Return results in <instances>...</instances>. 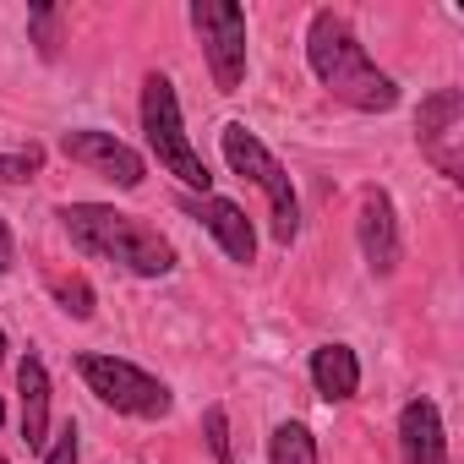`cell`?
I'll return each instance as SVG.
<instances>
[{"label":"cell","mask_w":464,"mask_h":464,"mask_svg":"<svg viewBox=\"0 0 464 464\" xmlns=\"http://www.w3.org/2000/svg\"><path fill=\"white\" fill-rule=\"evenodd\" d=\"M306 61H312L317 82L334 99H344V104H355L366 115H382V110L399 104V82L372 66L366 44L355 39V28L339 12H317L312 17V28H306Z\"/></svg>","instance_id":"cell-1"},{"label":"cell","mask_w":464,"mask_h":464,"mask_svg":"<svg viewBox=\"0 0 464 464\" xmlns=\"http://www.w3.org/2000/svg\"><path fill=\"white\" fill-rule=\"evenodd\" d=\"M61 224H66L77 252L104 257V263H115L137 279H164L175 268V246L153 224H142L131 213H115L104 202H72V208H61Z\"/></svg>","instance_id":"cell-2"},{"label":"cell","mask_w":464,"mask_h":464,"mask_svg":"<svg viewBox=\"0 0 464 464\" xmlns=\"http://www.w3.org/2000/svg\"><path fill=\"white\" fill-rule=\"evenodd\" d=\"M142 131H148V148H153V159L186 186V191H202L208 197V186H213V169L202 164V153L191 148V137H186V126H180V104H175V82L169 77H148L142 82Z\"/></svg>","instance_id":"cell-3"},{"label":"cell","mask_w":464,"mask_h":464,"mask_svg":"<svg viewBox=\"0 0 464 464\" xmlns=\"http://www.w3.org/2000/svg\"><path fill=\"white\" fill-rule=\"evenodd\" d=\"M218 142H224L229 169L246 175L252 186H263V197H268V208H274V241L290 246V241L301 236V202H295V180H290V169H285V164L263 148V137L246 131L241 121H229Z\"/></svg>","instance_id":"cell-4"},{"label":"cell","mask_w":464,"mask_h":464,"mask_svg":"<svg viewBox=\"0 0 464 464\" xmlns=\"http://www.w3.org/2000/svg\"><path fill=\"white\" fill-rule=\"evenodd\" d=\"M77 372H82L88 393H99V399H104L110 410H121V415L164 420L169 404H175V393H169L153 372H142V366H131V361H121V355H77Z\"/></svg>","instance_id":"cell-5"},{"label":"cell","mask_w":464,"mask_h":464,"mask_svg":"<svg viewBox=\"0 0 464 464\" xmlns=\"http://www.w3.org/2000/svg\"><path fill=\"white\" fill-rule=\"evenodd\" d=\"M191 28L202 39V61L218 93H236L246 82V12L229 0H191Z\"/></svg>","instance_id":"cell-6"},{"label":"cell","mask_w":464,"mask_h":464,"mask_svg":"<svg viewBox=\"0 0 464 464\" xmlns=\"http://www.w3.org/2000/svg\"><path fill=\"white\" fill-rule=\"evenodd\" d=\"M415 142L448 180H464V159H459V148H464V93L459 88H437L431 99H420Z\"/></svg>","instance_id":"cell-7"},{"label":"cell","mask_w":464,"mask_h":464,"mask_svg":"<svg viewBox=\"0 0 464 464\" xmlns=\"http://www.w3.org/2000/svg\"><path fill=\"white\" fill-rule=\"evenodd\" d=\"M61 153H66L72 164H82V169L115 180L121 191H137L142 175H148L142 153H137L131 142H121L115 131H99V126H77V131H66V137H61Z\"/></svg>","instance_id":"cell-8"},{"label":"cell","mask_w":464,"mask_h":464,"mask_svg":"<svg viewBox=\"0 0 464 464\" xmlns=\"http://www.w3.org/2000/svg\"><path fill=\"white\" fill-rule=\"evenodd\" d=\"M355 236H361V257L377 279H388L399 268V213H393V197L388 191H366L361 197V218H355Z\"/></svg>","instance_id":"cell-9"},{"label":"cell","mask_w":464,"mask_h":464,"mask_svg":"<svg viewBox=\"0 0 464 464\" xmlns=\"http://www.w3.org/2000/svg\"><path fill=\"white\" fill-rule=\"evenodd\" d=\"M191 213H197V224L208 229V236L224 246V257L229 263H252L257 257V236H252V218L229 202V197H197V202H186Z\"/></svg>","instance_id":"cell-10"},{"label":"cell","mask_w":464,"mask_h":464,"mask_svg":"<svg viewBox=\"0 0 464 464\" xmlns=\"http://www.w3.org/2000/svg\"><path fill=\"white\" fill-rule=\"evenodd\" d=\"M399 453L404 464H448V442H442V415L431 399H410L399 415Z\"/></svg>","instance_id":"cell-11"},{"label":"cell","mask_w":464,"mask_h":464,"mask_svg":"<svg viewBox=\"0 0 464 464\" xmlns=\"http://www.w3.org/2000/svg\"><path fill=\"white\" fill-rule=\"evenodd\" d=\"M17 393H23V442L28 448H44L50 442V372H44L39 355H23Z\"/></svg>","instance_id":"cell-12"},{"label":"cell","mask_w":464,"mask_h":464,"mask_svg":"<svg viewBox=\"0 0 464 464\" xmlns=\"http://www.w3.org/2000/svg\"><path fill=\"white\" fill-rule=\"evenodd\" d=\"M312 382H317V393H323L328 404L355 399V393H361V361H355V350H350V344H323V350H312Z\"/></svg>","instance_id":"cell-13"},{"label":"cell","mask_w":464,"mask_h":464,"mask_svg":"<svg viewBox=\"0 0 464 464\" xmlns=\"http://www.w3.org/2000/svg\"><path fill=\"white\" fill-rule=\"evenodd\" d=\"M268 464H317V437L301 420H285L268 442Z\"/></svg>","instance_id":"cell-14"},{"label":"cell","mask_w":464,"mask_h":464,"mask_svg":"<svg viewBox=\"0 0 464 464\" xmlns=\"http://www.w3.org/2000/svg\"><path fill=\"white\" fill-rule=\"evenodd\" d=\"M202 431H208V453H213L218 464H236V448H229V415H224V404H208V410H202Z\"/></svg>","instance_id":"cell-15"},{"label":"cell","mask_w":464,"mask_h":464,"mask_svg":"<svg viewBox=\"0 0 464 464\" xmlns=\"http://www.w3.org/2000/svg\"><path fill=\"white\" fill-rule=\"evenodd\" d=\"M28 28H34L39 55H55V44H61V12L55 6H28Z\"/></svg>","instance_id":"cell-16"},{"label":"cell","mask_w":464,"mask_h":464,"mask_svg":"<svg viewBox=\"0 0 464 464\" xmlns=\"http://www.w3.org/2000/svg\"><path fill=\"white\" fill-rule=\"evenodd\" d=\"M55 301H61V312H72L77 323L93 317V290H88V279H55Z\"/></svg>","instance_id":"cell-17"},{"label":"cell","mask_w":464,"mask_h":464,"mask_svg":"<svg viewBox=\"0 0 464 464\" xmlns=\"http://www.w3.org/2000/svg\"><path fill=\"white\" fill-rule=\"evenodd\" d=\"M39 164H44L39 148H28V153H0V186H23V180H34Z\"/></svg>","instance_id":"cell-18"},{"label":"cell","mask_w":464,"mask_h":464,"mask_svg":"<svg viewBox=\"0 0 464 464\" xmlns=\"http://www.w3.org/2000/svg\"><path fill=\"white\" fill-rule=\"evenodd\" d=\"M82 459V448H77V426L66 420L61 431H55V442H50V453H44V464H77Z\"/></svg>","instance_id":"cell-19"},{"label":"cell","mask_w":464,"mask_h":464,"mask_svg":"<svg viewBox=\"0 0 464 464\" xmlns=\"http://www.w3.org/2000/svg\"><path fill=\"white\" fill-rule=\"evenodd\" d=\"M12 268H17V241H12L6 218H0V274H12Z\"/></svg>","instance_id":"cell-20"},{"label":"cell","mask_w":464,"mask_h":464,"mask_svg":"<svg viewBox=\"0 0 464 464\" xmlns=\"http://www.w3.org/2000/svg\"><path fill=\"white\" fill-rule=\"evenodd\" d=\"M0 361H6V328H0Z\"/></svg>","instance_id":"cell-21"},{"label":"cell","mask_w":464,"mask_h":464,"mask_svg":"<svg viewBox=\"0 0 464 464\" xmlns=\"http://www.w3.org/2000/svg\"><path fill=\"white\" fill-rule=\"evenodd\" d=\"M0 420H6V404H0Z\"/></svg>","instance_id":"cell-22"},{"label":"cell","mask_w":464,"mask_h":464,"mask_svg":"<svg viewBox=\"0 0 464 464\" xmlns=\"http://www.w3.org/2000/svg\"><path fill=\"white\" fill-rule=\"evenodd\" d=\"M0 464H6V459H0Z\"/></svg>","instance_id":"cell-23"}]
</instances>
